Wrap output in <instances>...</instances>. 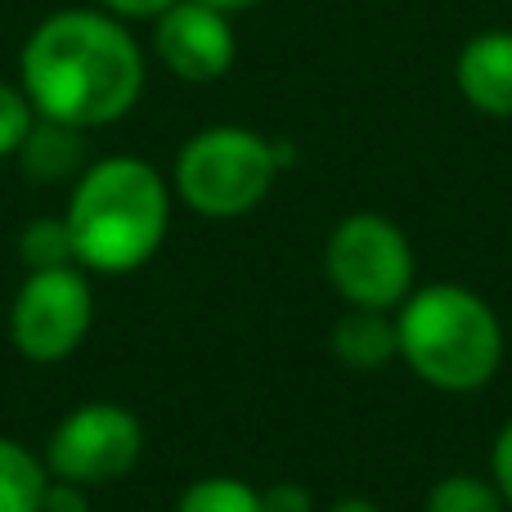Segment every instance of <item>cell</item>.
I'll return each mask as SVG.
<instances>
[{"label":"cell","instance_id":"cell-1","mask_svg":"<svg viewBox=\"0 0 512 512\" xmlns=\"http://www.w3.org/2000/svg\"><path fill=\"white\" fill-rule=\"evenodd\" d=\"M36 117L95 131L122 122L144 90V54L108 9H59L41 18L18 54Z\"/></svg>","mask_w":512,"mask_h":512},{"label":"cell","instance_id":"cell-2","mask_svg":"<svg viewBox=\"0 0 512 512\" xmlns=\"http://www.w3.org/2000/svg\"><path fill=\"white\" fill-rule=\"evenodd\" d=\"M68 234L81 270L131 274L158 256L171 225V189L158 167L144 158L90 162L68 194Z\"/></svg>","mask_w":512,"mask_h":512},{"label":"cell","instance_id":"cell-3","mask_svg":"<svg viewBox=\"0 0 512 512\" xmlns=\"http://www.w3.org/2000/svg\"><path fill=\"white\" fill-rule=\"evenodd\" d=\"M400 360L436 391H481L504 364V324L481 292L463 283H427L396 306Z\"/></svg>","mask_w":512,"mask_h":512},{"label":"cell","instance_id":"cell-4","mask_svg":"<svg viewBox=\"0 0 512 512\" xmlns=\"http://www.w3.org/2000/svg\"><path fill=\"white\" fill-rule=\"evenodd\" d=\"M288 149L248 126H207L176 153L171 185L189 212L207 221H234L265 203Z\"/></svg>","mask_w":512,"mask_h":512},{"label":"cell","instance_id":"cell-5","mask_svg":"<svg viewBox=\"0 0 512 512\" xmlns=\"http://www.w3.org/2000/svg\"><path fill=\"white\" fill-rule=\"evenodd\" d=\"M324 274L346 306L396 310L414 292V248L396 221L378 212H351L324 243Z\"/></svg>","mask_w":512,"mask_h":512},{"label":"cell","instance_id":"cell-6","mask_svg":"<svg viewBox=\"0 0 512 512\" xmlns=\"http://www.w3.org/2000/svg\"><path fill=\"white\" fill-rule=\"evenodd\" d=\"M41 459L59 481H77L86 490L113 486L131 477L135 463L144 459V423L126 405L86 400L54 423Z\"/></svg>","mask_w":512,"mask_h":512},{"label":"cell","instance_id":"cell-7","mask_svg":"<svg viewBox=\"0 0 512 512\" xmlns=\"http://www.w3.org/2000/svg\"><path fill=\"white\" fill-rule=\"evenodd\" d=\"M95 319V292L81 265L27 270L9 306V342L32 364H59L86 342Z\"/></svg>","mask_w":512,"mask_h":512},{"label":"cell","instance_id":"cell-8","mask_svg":"<svg viewBox=\"0 0 512 512\" xmlns=\"http://www.w3.org/2000/svg\"><path fill=\"white\" fill-rule=\"evenodd\" d=\"M153 50L180 81H221L234 68V27L230 14L203 5V0H176L167 14H158Z\"/></svg>","mask_w":512,"mask_h":512},{"label":"cell","instance_id":"cell-9","mask_svg":"<svg viewBox=\"0 0 512 512\" xmlns=\"http://www.w3.org/2000/svg\"><path fill=\"white\" fill-rule=\"evenodd\" d=\"M459 95L486 117H512V32L490 27L472 36L454 63Z\"/></svg>","mask_w":512,"mask_h":512},{"label":"cell","instance_id":"cell-10","mask_svg":"<svg viewBox=\"0 0 512 512\" xmlns=\"http://www.w3.org/2000/svg\"><path fill=\"white\" fill-rule=\"evenodd\" d=\"M333 355L355 373H378L391 360H400L396 310H360L346 306V315L333 324Z\"/></svg>","mask_w":512,"mask_h":512},{"label":"cell","instance_id":"cell-11","mask_svg":"<svg viewBox=\"0 0 512 512\" xmlns=\"http://www.w3.org/2000/svg\"><path fill=\"white\" fill-rule=\"evenodd\" d=\"M86 131L77 126H63V122H50V117H36V126L27 131L23 149L14 153L23 176L32 185H68L86 171Z\"/></svg>","mask_w":512,"mask_h":512},{"label":"cell","instance_id":"cell-12","mask_svg":"<svg viewBox=\"0 0 512 512\" xmlns=\"http://www.w3.org/2000/svg\"><path fill=\"white\" fill-rule=\"evenodd\" d=\"M50 468L32 445L0 436V512H41Z\"/></svg>","mask_w":512,"mask_h":512},{"label":"cell","instance_id":"cell-13","mask_svg":"<svg viewBox=\"0 0 512 512\" xmlns=\"http://www.w3.org/2000/svg\"><path fill=\"white\" fill-rule=\"evenodd\" d=\"M423 512H508V504L490 477L450 472V477H441L432 490H427Z\"/></svg>","mask_w":512,"mask_h":512},{"label":"cell","instance_id":"cell-14","mask_svg":"<svg viewBox=\"0 0 512 512\" xmlns=\"http://www.w3.org/2000/svg\"><path fill=\"white\" fill-rule=\"evenodd\" d=\"M176 512H265L261 490L243 477H198L176 499Z\"/></svg>","mask_w":512,"mask_h":512},{"label":"cell","instance_id":"cell-15","mask_svg":"<svg viewBox=\"0 0 512 512\" xmlns=\"http://www.w3.org/2000/svg\"><path fill=\"white\" fill-rule=\"evenodd\" d=\"M18 256H23L27 270H59V265H77L68 221H63V216H36V221H27L23 239H18Z\"/></svg>","mask_w":512,"mask_h":512},{"label":"cell","instance_id":"cell-16","mask_svg":"<svg viewBox=\"0 0 512 512\" xmlns=\"http://www.w3.org/2000/svg\"><path fill=\"white\" fill-rule=\"evenodd\" d=\"M32 126H36V108H32V99L23 95V86H5V81H0V162L23 149Z\"/></svg>","mask_w":512,"mask_h":512},{"label":"cell","instance_id":"cell-17","mask_svg":"<svg viewBox=\"0 0 512 512\" xmlns=\"http://www.w3.org/2000/svg\"><path fill=\"white\" fill-rule=\"evenodd\" d=\"M261 508L265 512H315V495L301 481H274L261 490Z\"/></svg>","mask_w":512,"mask_h":512},{"label":"cell","instance_id":"cell-18","mask_svg":"<svg viewBox=\"0 0 512 512\" xmlns=\"http://www.w3.org/2000/svg\"><path fill=\"white\" fill-rule=\"evenodd\" d=\"M490 481L499 486V495H504V504L512 512V418L499 427L495 450H490Z\"/></svg>","mask_w":512,"mask_h":512},{"label":"cell","instance_id":"cell-19","mask_svg":"<svg viewBox=\"0 0 512 512\" xmlns=\"http://www.w3.org/2000/svg\"><path fill=\"white\" fill-rule=\"evenodd\" d=\"M41 512H90V490L77 486V481L50 477V486L41 495Z\"/></svg>","mask_w":512,"mask_h":512},{"label":"cell","instance_id":"cell-20","mask_svg":"<svg viewBox=\"0 0 512 512\" xmlns=\"http://www.w3.org/2000/svg\"><path fill=\"white\" fill-rule=\"evenodd\" d=\"M99 5L113 18H158V14H167L176 0H99Z\"/></svg>","mask_w":512,"mask_h":512},{"label":"cell","instance_id":"cell-21","mask_svg":"<svg viewBox=\"0 0 512 512\" xmlns=\"http://www.w3.org/2000/svg\"><path fill=\"white\" fill-rule=\"evenodd\" d=\"M328 512H382L378 504H373V499H360V495H351V499H337L333 508Z\"/></svg>","mask_w":512,"mask_h":512},{"label":"cell","instance_id":"cell-22","mask_svg":"<svg viewBox=\"0 0 512 512\" xmlns=\"http://www.w3.org/2000/svg\"><path fill=\"white\" fill-rule=\"evenodd\" d=\"M203 5L221 9V14H239V9H252V5H261V0H203Z\"/></svg>","mask_w":512,"mask_h":512}]
</instances>
